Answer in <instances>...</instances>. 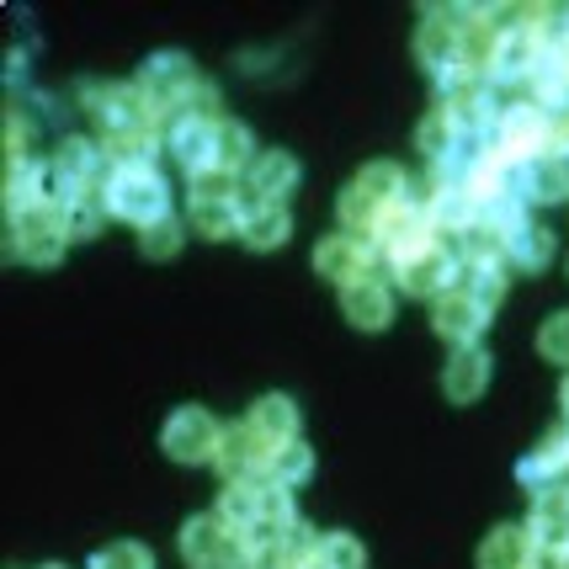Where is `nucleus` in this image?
<instances>
[{"instance_id":"obj_1","label":"nucleus","mask_w":569,"mask_h":569,"mask_svg":"<svg viewBox=\"0 0 569 569\" xmlns=\"http://www.w3.org/2000/svg\"><path fill=\"white\" fill-rule=\"evenodd\" d=\"M97 139L112 154V166H154V149H160V118L149 112L133 86H112L97 101Z\"/></svg>"},{"instance_id":"obj_2","label":"nucleus","mask_w":569,"mask_h":569,"mask_svg":"<svg viewBox=\"0 0 569 569\" xmlns=\"http://www.w3.org/2000/svg\"><path fill=\"white\" fill-rule=\"evenodd\" d=\"M405 198H410L405 171H399L395 160H372V166H362V171L341 187L336 213H341V229H351V234H372V229L383 223V213L399 208Z\"/></svg>"},{"instance_id":"obj_3","label":"nucleus","mask_w":569,"mask_h":569,"mask_svg":"<svg viewBox=\"0 0 569 569\" xmlns=\"http://www.w3.org/2000/svg\"><path fill=\"white\" fill-rule=\"evenodd\" d=\"M198 86H202V70L187 53H171V49L149 53L144 64H139V74H133V91H139V101H144L160 123L181 118V112L192 107V91H198Z\"/></svg>"},{"instance_id":"obj_4","label":"nucleus","mask_w":569,"mask_h":569,"mask_svg":"<svg viewBox=\"0 0 569 569\" xmlns=\"http://www.w3.org/2000/svg\"><path fill=\"white\" fill-rule=\"evenodd\" d=\"M101 198L112 208V219L133 223V229L171 219V187H166V176L154 171V166H112Z\"/></svg>"},{"instance_id":"obj_5","label":"nucleus","mask_w":569,"mask_h":569,"mask_svg":"<svg viewBox=\"0 0 569 569\" xmlns=\"http://www.w3.org/2000/svg\"><path fill=\"white\" fill-rule=\"evenodd\" d=\"M246 181L240 176H223V171H208L192 181V192H187V223L198 229L202 240H229V234H240V223H246Z\"/></svg>"},{"instance_id":"obj_6","label":"nucleus","mask_w":569,"mask_h":569,"mask_svg":"<svg viewBox=\"0 0 569 569\" xmlns=\"http://www.w3.org/2000/svg\"><path fill=\"white\" fill-rule=\"evenodd\" d=\"M53 171V198L70 202V198H86V192H107V176H112V154L101 149V139H86V133H70L59 139L49 160Z\"/></svg>"},{"instance_id":"obj_7","label":"nucleus","mask_w":569,"mask_h":569,"mask_svg":"<svg viewBox=\"0 0 569 569\" xmlns=\"http://www.w3.org/2000/svg\"><path fill=\"white\" fill-rule=\"evenodd\" d=\"M315 272L330 277L336 288H347L357 277H395V267H389V256L372 246L368 234L336 229V234H325L320 246H315Z\"/></svg>"},{"instance_id":"obj_8","label":"nucleus","mask_w":569,"mask_h":569,"mask_svg":"<svg viewBox=\"0 0 569 569\" xmlns=\"http://www.w3.org/2000/svg\"><path fill=\"white\" fill-rule=\"evenodd\" d=\"M548 59V38L543 27L532 22H511V27H496V43H490V59H485V80L490 86H506V80H527L543 70Z\"/></svg>"},{"instance_id":"obj_9","label":"nucleus","mask_w":569,"mask_h":569,"mask_svg":"<svg viewBox=\"0 0 569 569\" xmlns=\"http://www.w3.org/2000/svg\"><path fill=\"white\" fill-rule=\"evenodd\" d=\"M64 246H70V234H64L59 202H38V208H27V213L11 219V256L27 261V267H59Z\"/></svg>"},{"instance_id":"obj_10","label":"nucleus","mask_w":569,"mask_h":569,"mask_svg":"<svg viewBox=\"0 0 569 569\" xmlns=\"http://www.w3.org/2000/svg\"><path fill=\"white\" fill-rule=\"evenodd\" d=\"M219 437H223V421H213V410L181 405V410H171L166 426H160V452H166L171 463H213Z\"/></svg>"},{"instance_id":"obj_11","label":"nucleus","mask_w":569,"mask_h":569,"mask_svg":"<svg viewBox=\"0 0 569 569\" xmlns=\"http://www.w3.org/2000/svg\"><path fill=\"white\" fill-rule=\"evenodd\" d=\"M395 288L410 298H437L452 293L458 288V250H447L442 240H431V246L410 250V256H399L395 261Z\"/></svg>"},{"instance_id":"obj_12","label":"nucleus","mask_w":569,"mask_h":569,"mask_svg":"<svg viewBox=\"0 0 569 569\" xmlns=\"http://www.w3.org/2000/svg\"><path fill=\"white\" fill-rule=\"evenodd\" d=\"M181 559L192 569H240L246 565V538L213 511V517H192L181 527Z\"/></svg>"},{"instance_id":"obj_13","label":"nucleus","mask_w":569,"mask_h":569,"mask_svg":"<svg viewBox=\"0 0 569 569\" xmlns=\"http://www.w3.org/2000/svg\"><path fill=\"white\" fill-rule=\"evenodd\" d=\"M267 458H272V447L261 442L246 421H234V426H223L213 469L223 473V485H267Z\"/></svg>"},{"instance_id":"obj_14","label":"nucleus","mask_w":569,"mask_h":569,"mask_svg":"<svg viewBox=\"0 0 569 569\" xmlns=\"http://www.w3.org/2000/svg\"><path fill=\"white\" fill-rule=\"evenodd\" d=\"M496 154L506 160H538L548 154V112L538 101H517V107H506L496 123V139H490Z\"/></svg>"},{"instance_id":"obj_15","label":"nucleus","mask_w":569,"mask_h":569,"mask_svg":"<svg viewBox=\"0 0 569 569\" xmlns=\"http://www.w3.org/2000/svg\"><path fill=\"white\" fill-rule=\"evenodd\" d=\"M166 144H171V160L192 176V181L208 171H219V123L181 112V118H171V128H166Z\"/></svg>"},{"instance_id":"obj_16","label":"nucleus","mask_w":569,"mask_h":569,"mask_svg":"<svg viewBox=\"0 0 569 569\" xmlns=\"http://www.w3.org/2000/svg\"><path fill=\"white\" fill-rule=\"evenodd\" d=\"M368 240L383 250V256H389V267H395L399 256H410V250L431 246V240H437V229H431V213H426V202L405 198L399 208H389V213H383V223L372 229Z\"/></svg>"},{"instance_id":"obj_17","label":"nucleus","mask_w":569,"mask_h":569,"mask_svg":"<svg viewBox=\"0 0 569 569\" xmlns=\"http://www.w3.org/2000/svg\"><path fill=\"white\" fill-rule=\"evenodd\" d=\"M485 325H490V309H485L479 298H469L463 288H452V293H442L437 303H431V330H437L442 341H452V351L479 347Z\"/></svg>"},{"instance_id":"obj_18","label":"nucleus","mask_w":569,"mask_h":569,"mask_svg":"<svg viewBox=\"0 0 569 569\" xmlns=\"http://www.w3.org/2000/svg\"><path fill=\"white\" fill-rule=\"evenodd\" d=\"M341 315L357 330H389L395 325V277H357L341 288Z\"/></svg>"},{"instance_id":"obj_19","label":"nucleus","mask_w":569,"mask_h":569,"mask_svg":"<svg viewBox=\"0 0 569 569\" xmlns=\"http://www.w3.org/2000/svg\"><path fill=\"white\" fill-rule=\"evenodd\" d=\"M569 431L565 437H543L532 452H521L517 485L527 496H548V490H569Z\"/></svg>"},{"instance_id":"obj_20","label":"nucleus","mask_w":569,"mask_h":569,"mask_svg":"<svg viewBox=\"0 0 569 569\" xmlns=\"http://www.w3.org/2000/svg\"><path fill=\"white\" fill-rule=\"evenodd\" d=\"M490 378H496V362H490V351L485 347H458L447 357L442 368V395L452 405H473V399L490 389Z\"/></svg>"},{"instance_id":"obj_21","label":"nucleus","mask_w":569,"mask_h":569,"mask_svg":"<svg viewBox=\"0 0 569 569\" xmlns=\"http://www.w3.org/2000/svg\"><path fill=\"white\" fill-rule=\"evenodd\" d=\"M527 538L543 553H565L569 548V490H548V496H532V511H527Z\"/></svg>"},{"instance_id":"obj_22","label":"nucleus","mask_w":569,"mask_h":569,"mask_svg":"<svg viewBox=\"0 0 569 569\" xmlns=\"http://www.w3.org/2000/svg\"><path fill=\"white\" fill-rule=\"evenodd\" d=\"M298 160L288 149H261V160L246 176V198L250 202H288L298 192Z\"/></svg>"},{"instance_id":"obj_23","label":"nucleus","mask_w":569,"mask_h":569,"mask_svg":"<svg viewBox=\"0 0 569 569\" xmlns=\"http://www.w3.org/2000/svg\"><path fill=\"white\" fill-rule=\"evenodd\" d=\"M479 569H532L538 565V548L527 538V527H511V521H500L485 532V543H479Z\"/></svg>"},{"instance_id":"obj_24","label":"nucleus","mask_w":569,"mask_h":569,"mask_svg":"<svg viewBox=\"0 0 569 569\" xmlns=\"http://www.w3.org/2000/svg\"><path fill=\"white\" fill-rule=\"evenodd\" d=\"M240 240H246L250 250H282L293 240V213H288V202H246Z\"/></svg>"},{"instance_id":"obj_25","label":"nucleus","mask_w":569,"mask_h":569,"mask_svg":"<svg viewBox=\"0 0 569 569\" xmlns=\"http://www.w3.org/2000/svg\"><path fill=\"white\" fill-rule=\"evenodd\" d=\"M426 213H431L437 240H442V234H463V240H469L473 223H479V202H473L469 187H437V192L426 198Z\"/></svg>"},{"instance_id":"obj_26","label":"nucleus","mask_w":569,"mask_h":569,"mask_svg":"<svg viewBox=\"0 0 569 569\" xmlns=\"http://www.w3.org/2000/svg\"><path fill=\"white\" fill-rule=\"evenodd\" d=\"M246 426L261 437L267 447H282V442H298V405L288 395H261L256 405L246 410Z\"/></svg>"},{"instance_id":"obj_27","label":"nucleus","mask_w":569,"mask_h":569,"mask_svg":"<svg viewBox=\"0 0 569 569\" xmlns=\"http://www.w3.org/2000/svg\"><path fill=\"white\" fill-rule=\"evenodd\" d=\"M559 256V240H553V229H543V223H521L517 234L506 240V267L511 272H543L548 261Z\"/></svg>"},{"instance_id":"obj_28","label":"nucleus","mask_w":569,"mask_h":569,"mask_svg":"<svg viewBox=\"0 0 569 569\" xmlns=\"http://www.w3.org/2000/svg\"><path fill=\"white\" fill-rule=\"evenodd\" d=\"M309 479H315V447L309 442L272 447V458H267V485H277V490H303Z\"/></svg>"},{"instance_id":"obj_29","label":"nucleus","mask_w":569,"mask_h":569,"mask_svg":"<svg viewBox=\"0 0 569 569\" xmlns=\"http://www.w3.org/2000/svg\"><path fill=\"white\" fill-rule=\"evenodd\" d=\"M256 160H261V149H256V139H250V128L234 123V118H223L219 123V171L246 181Z\"/></svg>"},{"instance_id":"obj_30","label":"nucleus","mask_w":569,"mask_h":569,"mask_svg":"<svg viewBox=\"0 0 569 569\" xmlns=\"http://www.w3.org/2000/svg\"><path fill=\"white\" fill-rule=\"evenodd\" d=\"M59 213H64V234H70V240H97L101 229L112 223V208H107L101 192H86V198L59 202Z\"/></svg>"},{"instance_id":"obj_31","label":"nucleus","mask_w":569,"mask_h":569,"mask_svg":"<svg viewBox=\"0 0 569 569\" xmlns=\"http://www.w3.org/2000/svg\"><path fill=\"white\" fill-rule=\"evenodd\" d=\"M261 500H267V485H223V500H219V517L246 538L261 527Z\"/></svg>"},{"instance_id":"obj_32","label":"nucleus","mask_w":569,"mask_h":569,"mask_svg":"<svg viewBox=\"0 0 569 569\" xmlns=\"http://www.w3.org/2000/svg\"><path fill=\"white\" fill-rule=\"evenodd\" d=\"M532 101L553 112V107H569V59L565 53H548L543 70L532 74Z\"/></svg>"},{"instance_id":"obj_33","label":"nucleus","mask_w":569,"mask_h":569,"mask_svg":"<svg viewBox=\"0 0 569 569\" xmlns=\"http://www.w3.org/2000/svg\"><path fill=\"white\" fill-rule=\"evenodd\" d=\"M416 144H421V154L431 160V166H442L447 154H452L458 144H469V139H458V128L447 123V112L437 107V112H426V118H421V128H416Z\"/></svg>"},{"instance_id":"obj_34","label":"nucleus","mask_w":569,"mask_h":569,"mask_svg":"<svg viewBox=\"0 0 569 569\" xmlns=\"http://www.w3.org/2000/svg\"><path fill=\"white\" fill-rule=\"evenodd\" d=\"M315 565H325V569H368V548H362V538H351V532H320V543H315Z\"/></svg>"},{"instance_id":"obj_35","label":"nucleus","mask_w":569,"mask_h":569,"mask_svg":"<svg viewBox=\"0 0 569 569\" xmlns=\"http://www.w3.org/2000/svg\"><path fill=\"white\" fill-rule=\"evenodd\" d=\"M181 223L171 219H160V223H149V229H139V256H149V261H171V256H181Z\"/></svg>"},{"instance_id":"obj_36","label":"nucleus","mask_w":569,"mask_h":569,"mask_svg":"<svg viewBox=\"0 0 569 569\" xmlns=\"http://www.w3.org/2000/svg\"><path fill=\"white\" fill-rule=\"evenodd\" d=\"M91 569H154V553L144 543H107L91 553Z\"/></svg>"},{"instance_id":"obj_37","label":"nucleus","mask_w":569,"mask_h":569,"mask_svg":"<svg viewBox=\"0 0 569 569\" xmlns=\"http://www.w3.org/2000/svg\"><path fill=\"white\" fill-rule=\"evenodd\" d=\"M538 351H543L548 362L569 368V309H559V315H548V320L538 325Z\"/></svg>"},{"instance_id":"obj_38","label":"nucleus","mask_w":569,"mask_h":569,"mask_svg":"<svg viewBox=\"0 0 569 569\" xmlns=\"http://www.w3.org/2000/svg\"><path fill=\"white\" fill-rule=\"evenodd\" d=\"M187 112H192V118H208V123H223L219 118V86H213L208 74H202V86L192 91V107H187Z\"/></svg>"},{"instance_id":"obj_39","label":"nucleus","mask_w":569,"mask_h":569,"mask_svg":"<svg viewBox=\"0 0 569 569\" xmlns=\"http://www.w3.org/2000/svg\"><path fill=\"white\" fill-rule=\"evenodd\" d=\"M548 154H569V107L548 112Z\"/></svg>"},{"instance_id":"obj_40","label":"nucleus","mask_w":569,"mask_h":569,"mask_svg":"<svg viewBox=\"0 0 569 569\" xmlns=\"http://www.w3.org/2000/svg\"><path fill=\"white\" fill-rule=\"evenodd\" d=\"M559 405H565V416H569V372H565V389H559Z\"/></svg>"},{"instance_id":"obj_41","label":"nucleus","mask_w":569,"mask_h":569,"mask_svg":"<svg viewBox=\"0 0 569 569\" xmlns=\"http://www.w3.org/2000/svg\"><path fill=\"white\" fill-rule=\"evenodd\" d=\"M553 569H569V548L565 553H553Z\"/></svg>"},{"instance_id":"obj_42","label":"nucleus","mask_w":569,"mask_h":569,"mask_svg":"<svg viewBox=\"0 0 569 569\" xmlns=\"http://www.w3.org/2000/svg\"><path fill=\"white\" fill-rule=\"evenodd\" d=\"M298 569H325V565H315V559H303V565H298Z\"/></svg>"},{"instance_id":"obj_43","label":"nucleus","mask_w":569,"mask_h":569,"mask_svg":"<svg viewBox=\"0 0 569 569\" xmlns=\"http://www.w3.org/2000/svg\"><path fill=\"white\" fill-rule=\"evenodd\" d=\"M38 569H70V565H38Z\"/></svg>"},{"instance_id":"obj_44","label":"nucleus","mask_w":569,"mask_h":569,"mask_svg":"<svg viewBox=\"0 0 569 569\" xmlns=\"http://www.w3.org/2000/svg\"><path fill=\"white\" fill-rule=\"evenodd\" d=\"M532 569H553V565H543V559H538V565H532Z\"/></svg>"}]
</instances>
